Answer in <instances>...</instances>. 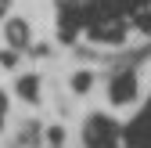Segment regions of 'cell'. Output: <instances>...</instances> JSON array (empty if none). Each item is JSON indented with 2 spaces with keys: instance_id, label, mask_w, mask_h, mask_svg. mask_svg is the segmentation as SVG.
<instances>
[{
  "instance_id": "2",
  "label": "cell",
  "mask_w": 151,
  "mask_h": 148,
  "mask_svg": "<svg viewBox=\"0 0 151 148\" xmlns=\"http://www.w3.org/2000/svg\"><path fill=\"white\" fill-rule=\"evenodd\" d=\"M133 94H137V80H133V72H129L126 80L119 76L115 83H111V101H119V105H122V101H133Z\"/></svg>"
},
{
  "instance_id": "5",
  "label": "cell",
  "mask_w": 151,
  "mask_h": 148,
  "mask_svg": "<svg viewBox=\"0 0 151 148\" xmlns=\"http://www.w3.org/2000/svg\"><path fill=\"white\" fill-rule=\"evenodd\" d=\"M4 123H7V94L0 90V130H4Z\"/></svg>"
},
{
  "instance_id": "6",
  "label": "cell",
  "mask_w": 151,
  "mask_h": 148,
  "mask_svg": "<svg viewBox=\"0 0 151 148\" xmlns=\"http://www.w3.org/2000/svg\"><path fill=\"white\" fill-rule=\"evenodd\" d=\"M72 87H76V90H86V87H90V76H86V72H83V76H76Z\"/></svg>"
},
{
  "instance_id": "4",
  "label": "cell",
  "mask_w": 151,
  "mask_h": 148,
  "mask_svg": "<svg viewBox=\"0 0 151 148\" xmlns=\"http://www.w3.org/2000/svg\"><path fill=\"white\" fill-rule=\"evenodd\" d=\"M4 33H7V40H11L14 47H25V44H29V25L18 22V18H11V22L4 25Z\"/></svg>"
},
{
  "instance_id": "1",
  "label": "cell",
  "mask_w": 151,
  "mask_h": 148,
  "mask_svg": "<svg viewBox=\"0 0 151 148\" xmlns=\"http://www.w3.org/2000/svg\"><path fill=\"white\" fill-rule=\"evenodd\" d=\"M115 137H119V130H115V123H111V119L93 116V119L86 123V141H90V148H111Z\"/></svg>"
},
{
  "instance_id": "3",
  "label": "cell",
  "mask_w": 151,
  "mask_h": 148,
  "mask_svg": "<svg viewBox=\"0 0 151 148\" xmlns=\"http://www.w3.org/2000/svg\"><path fill=\"white\" fill-rule=\"evenodd\" d=\"M14 94L22 98V101H36V98H40V80H36L32 72H29V76H22V80H18V87H14Z\"/></svg>"
}]
</instances>
